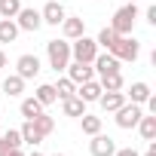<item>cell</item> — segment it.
Instances as JSON below:
<instances>
[{
  "label": "cell",
  "mask_w": 156,
  "mask_h": 156,
  "mask_svg": "<svg viewBox=\"0 0 156 156\" xmlns=\"http://www.w3.org/2000/svg\"><path fill=\"white\" fill-rule=\"evenodd\" d=\"M126 3H138V0H126Z\"/></svg>",
  "instance_id": "37"
},
{
  "label": "cell",
  "mask_w": 156,
  "mask_h": 156,
  "mask_svg": "<svg viewBox=\"0 0 156 156\" xmlns=\"http://www.w3.org/2000/svg\"><path fill=\"white\" fill-rule=\"evenodd\" d=\"M58 3H67V0H58Z\"/></svg>",
  "instance_id": "39"
},
{
  "label": "cell",
  "mask_w": 156,
  "mask_h": 156,
  "mask_svg": "<svg viewBox=\"0 0 156 156\" xmlns=\"http://www.w3.org/2000/svg\"><path fill=\"white\" fill-rule=\"evenodd\" d=\"M22 9V0H0V19H16Z\"/></svg>",
  "instance_id": "28"
},
{
  "label": "cell",
  "mask_w": 156,
  "mask_h": 156,
  "mask_svg": "<svg viewBox=\"0 0 156 156\" xmlns=\"http://www.w3.org/2000/svg\"><path fill=\"white\" fill-rule=\"evenodd\" d=\"M3 92H6L9 98H19V95L25 92V80H22L19 73H9L6 80H3Z\"/></svg>",
  "instance_id": "21"
},
{
  "label": "cell",
  "mask_w": 156,
  "mask_h": 156,
  "mask_svg": "<svg viewBox=\"0 0 156 156\" xmlns=\"http://www.w3.org/2000/svg\"><path fill=\"white\" fill-rule=\"evenodd\" d=\"M113 156H141L138 150H132V147H116V153Z\"/></svg>",
  "instance_id": "30"
},
{
  "label": "cell",
  "mask_w": 156,
  "mask_h": 156,
  "mask_svg": "<svg viewBox=\"0 0 156 156\" xmlns=\"http://www.w3.org/2000/svg\"><path fill=\"white\" fill-rule=\"evenodd\" d=\"M16 73L22 76V80H34V76L40 73V58L31 55V52L19 55V61H16Z\"/></svg>",
  "instance_id": "8"
},
{
  "label": "cell",
  "mask_w": 156,
  "mask_h": 156,
  "mask_svg": "<svg viewBox=\"0 0 156 156\" xmlns=\"http://www.w3.org/2000/svg\"><path fill=\"white\" fill-rule=\"evenodd\" d=\"M28 156H43V153H37V150H34V153H28Z\"/></svg>",
  "instance_id": "36"
},
{
  "label": "cell",
  "mask_w": 156,
  "mask_h": 156,
  "mask_svg": "<svg viewBox=\"0 0 156 156\" xmlns=\"http://www.w3.org/2000/svg\"><path fill=\"white\" fill-rule=\"evenodd\" d=\"M98 83H101L104 92H122V86H126V80H122L119 70H116V73H104V76H98Z\"/></svg>",
  "instance_id": "18"
},
{
  "label": "cell",
  "mask_w": 156,
  "mask_h": 156,
  "mask_svg": "<svg viewBox=\"0 0 156 156\" xmlns=\"http://www.w3.org/2000/svg\"><path fill=\"white\" fill-rule=\"evenodd\" d=\"M31 122H34V129H37L43 138H46V135H52V129H55V119H52V116H46V110H43V113H37Z\"/></svg>",
  "instance_id": "25"
},
{
  "label": "cell",
  "mask_w": 156,
  "mask_h": 156,
  "mask_svg": "<svg viewBox=\"0 0 156 156\" xmlns=\"http://www.w3.org/2000/svg\"><path fill=\"white\" fill-rule=\"evenodd\" d=\"M19 110H22V116L25 119H34L37 113H43V104L31 95V98H22V104H19Z\"/></svg>",
  "instance_id": "24"
},
{
  "label": "cell",
  "mask_w": 156,
  "mask_h": 156,
  "mask_svg": "<svg viewBox=\"0 0 156 156\" xmlns=\"http://www.w3.org/2000/svg\"><path fill=\"white\" fill-rule=\"evenodd\" d=\"M141 156H156V141H147V150Z\"/></svg>",
  "instance_id": "31"
},
{
  "label": "cell",
  "mask_w": 156,
  "mask_h": 156,
  "mask_svg": "<svg viewBox=\"0 0 156 156\" xmlns=\"http://www.w3.org/2000/svg\"><path fill=\"white\" fill-rule=\"evenodd\" d=\"M89 153L92 156H113L116 153V144H113V138L110 135H92V141H89Z\"/></svg>",
  "instance_id": "11"
},
{
  "label": "cell",
  "mask_w": 156,
  "mask_h": 156,
  "mask_svg": "<svg viewBox=\"0 0 156 156\" xmlns=\"http://www.w3.org/2000/svg\"><path fill=\"white\" fill-rule=\"evenodd\" d=\"M0 138H3L9 147H22V135H19V129H6V132L0 135Z\"/></svg>",
  "instance_id": "29"
},
{
  "label": "cell",
  "mask_w": 156,
  "mask_h": 156,
  "mask_svg": "<svg viewBox=\"0 0 156 156\" xmlns=\"http://www.w3.org/2000/svg\"><path fill=\"white\" fill-rule=\"evenodd\" d=\"M135 129L141 132V138H144V141H156V116H153V113H150V116L144 113V116L138 119V126H135Z\"/></svg>",
  "instance_id": "17"
},
{
  "label": "cell",
  "mask_w": 156,
  "mask_h": 156,
  "mask_svg": "<svg viewBox=\"0 0 156 156\" xmlns=\"http://www.w3.org/2000/svg\"><path fill=\"white\" fill-rule=\"evenodd\" d=\"M135 22H138V3H126V6H119V9L113 12L110 28H113L119 37H129L132 28H135Z\"/></svg>",
  "instance_id": "1"
},
{
  "label": "cell",
  "mask_w": 156,
  "mask_h": 156,
  "mask_svg": "<svg viewBox=\"0 0 156 156\" xmlns=\"http://www.w3.org/2000/svg\"><path fill=\"white\" fill-rule=\"evenodd\" d=\"M116 40H119V34H116V31H113L110 25H107V28H101V34L95 37V43H98V49H107V52L113 49V43H116Z\"/></svg>",
  "instance_id": "23"
},
{
  "label": "cell",
  "mask_w": 156,
  "mask_h": 156,
  "mask_svg": "<svg viewBox=\"0 0 156 156\" xmlns=\"http://www.w3.org/2000/svg\"><path fill=\"white\" fill-rule=\"evenodd\" d=\"M61 110H64V116H76V119H80V116L86 113V101H83L80 95H70V98H61Z\"/></svg>",
  "instance_id": "15"
},
{
  "label": "cell",
  "mask_w": 156,
  "mask_h": 156,
  "mask_svg": "<svg viewBox=\"0 0 156 156\" xmlns=\"http://www.w3.org/2000/svg\"><path fill=\"white\" fill-rule=\"evenodd\" d=\"M3 67H6V52L0 49V70H3Z\"/></svg>",
  "instance_id": "35"
},
{
  "label": "cell",
  "mask_w": 156,
  "mask_h": 156,
  "mask_svg": "<svg viewBox=\"0 0 156 156\" xmlns=\"http://www.w3.org/2000/svg\"><path fill=\"white\" fill-rule=\"evenodd\" d=\"M19 135H22V144H31V147H37V144L43 141V135L34 129V122H31V119H25V126L19 129Z\"/></svg>",
  "instance_id": "22"
},
{
  "label": "cell",
  "mask_w": 156,
  "mask_h": 156,
  "mask_svg": "<svg viewBox=\"0 0 156 156\" xmlns=\"http://www.w3.org/2000/svg\"><path fill=\"white\" fill-rule=\"evenodd\" d=\"M119 64H122V61H119L116 55H110V52H98V55L92 58V67H95L98 76H104V73H116Z\"/></svg>",
  "instance_id": "10"
},
{
  "label": "cell",
  "mask_w": 156,
  "mask_h": 156,
  "mask_svg": "<svg viewBox=\"0 0 156 156\" xmlns=\"http://www.w3.org/2000/svg\"><path fill=\"white\" fill-rule=\"evenodd\" d=\"M9 156H28V153H25L22 147H12V150H9Z\"/></svg>",
  "instance_id": "34"
},
{
  "label": "cell",
  "mask_w": 156,
  "mask_h": 156,
  "mask_svg": "<svg viewBox=\"0 0 156 156\" xmlns=\"http://www.w3.org/2000/svg\"><path fill=\"white\" fill-rule=\"evenodd\" d=\"M113 113H116L113 119H116V126H119V129H135V126H138V119L144 116V104L126 101V104H122L119 110H113Z\"/></svg>",
  "instance_id": "4"
},
{
  "label": "cell",
  "mask_w": 156,
  "mask_h": 156,
  "mask_svg": "<svg viewBox=\"0 0 156 156\" xmlns=\"http://www.w3.org/2000/svg\"><path fill=\"white\" fill-rule=\"evenodd\" d=\"M16 37H19L16 19H0V43H16Z\"/></svg>",
  "instance_id": "20"
},
{
  "label": "cell",
  "mask_w": 156,
  "mask_h": 156,
  "mask_svg": "<svg viewBox=\"0 0 156 156\" xmlns=\"http://www.w3.org/2000/svg\"><path fill=\"white\" fill-rule=\"evenodd\" d=\"M101 49H98V43L92 40V37H76V40H70V58L73 61H86V64H92V58L98 55Z\"/></svg>",
  "instance_id": "3"
},
{
  "label": "cell",
  "mask_w": 156,
  "mask_h": 156,
  "mask_svg": "<svg viewBox=\"0 0 156 156\" xmlns=\"http://www.w3.org/2000/svg\"><path fill=\"white\" fill-rule=\"evenodd\" d=\"M129 98H126V92H101V98L95 101L104 113H113V110H119L122 104H126Z\"/></svg>",
  "instance_id": "12"
},
{
  "label": "cell",
  "mask_w": 156,
  "mask_h": 156,
  "mask_svg": "<svg viewBox=\"0 0 156 156\" xmlns=\"http://www.w3.org/2000/svg\"><path fill=\"white\" fill-rule=\"evenodd\" d=\"M110 55H116L119 61H138V55H141V43H138L132 34H129V37H119V40L113 43Z\"/></svg>",
  "instance_id": "5"
},
{
  "label": "cell",
  "mask_w": 156,
  "mask_h": 156,
  "mask_svg": "<svg viewBox=\"0 0 156 156\" xmlns=\"http://www.w3.org/2000/svg\"><path fill=\"white\" fill-rule=\"evenodd\" d=\"M147 22L156 25V6H147Z\"/></svg>",
  "instance_id": "32"
},
{
  "label": "cell",
  "mask_w": 156,
  "mask_h": 156,
  "mask_svg": "<svg viewBox=\"0 0 156 156\" xmlns=\"http://www.w3.org/2000/svg\"><path fill=\"white\" fill-rule=\"evenodd\" d=\"M101 92H104V89H101L98 80H89V83H80V86H76V95H80L86 104H95V101L101 98Z\"/></svg>",
  "instance_id": "14"
},
{
  "label": "cell",
  "mask_w": 156,
  "mask_h": 156,
  "mask_svg": "<svg viewBox=\"0 0 156 156\" xmlns=\"http://www.w3.org/2000/svg\"><path fill=\"white\" fill-rule=\"evenodd\" d=\"M80 126H83V135H98L101 132V116H92V113H83L80 116Z\"/></svg>",
  "instance_id": "26"
},
{
  "label": "cell",
  "mask_w": 156,
  "mask_h": 156,
  "mask_svg": "<svg viewBox=\"0 0 156 156\" xmlns=\"http://www.w3.org/2000/svg\"><path fill=\"white\" fill-rule=\"evenodd\" d=\"M64 3H58V0H49V3L40 9V19H43V25H52V28H58L61 22H64Z\"/></svg>",
  "instance_id": "9"
},
{
  "label": "cell",
  "mask_w": 156,
  "mask_h": 156,
  "mask_svg": "<svg viewBox=\"0 0 156 156\" xmlns=\"http://www.w3.org/2000/svg\"><path fill=\"white\" fill-rule=\"evenodd\" d=\"M150 92H153V89H150L144 80H138V83H132V89L126 92V98H129V101H135V104H144V101L150 98Z\"/></svg>",
  "instance_id": "16"
},
{
  "label": "cell",
  "mask_w": 156,
  "mask_h": 156,
  "mask_svg": "<svg viewBox=\"0 0 156 156\" xmlns=\"http://www.w3.org/2000/svg\"><path fill=\"white\" fill-rule=\"evenodd\" d=\"M61 31H64V40H76V37L86 34V22H83V19H73V16H64Z\"/></svg>",
  "instance_id": "13"
},
{
  "label": "cell",
  "mask_w": 156,
  "mask_h": 156,
  "mask_svg": "<svg viewBox=\"0 0 156 156\" xmlns=\"http://www.w3.org/2000/svg\"><path fill=\"white\" fill-rule=\"evenodd\" d=\"M34 98H37L43 107H49V104H55V101H58V95H55V86H52V83H40V86H37V92H34Z\"/></svg>",
  "instance_id": "19"
},
{
  "label": "cell",
  "mask_w": 156,
  "mask_h": 156,
  "mask_svg": "<svg viewBox=\"0 0 156 156\" xmlns=\"http://www.w3.org/2000/svg\"><path fill=\"white\" fill-rule=\"evenodd\" d=\"M52 156H64V153H52Z\"/></svg>",
  "instance_id": "38"
},
{
  "label": "cell",
  "mask_w": 156,
  "mask_h": 156,
  "mask_svg": "<svg viewBox=\"0 0 156 156\" xmlns=\"http://www.w3.org/2000/svg\"><path fill=\"white\" fill-rule=\"evenodd\" d=\"M46 58H49V67L58 73L67 67L70 61V40H49L46 43Z\"/></svg>",
  "instance_id": "2"
},
{
  "label": "cell",
  "mask_w": 156,
  "mask_h": 156,
  "mask_svg": "<svg viewBox=\"0 0 156 156\" xmlns=\"http://www.w3.org/2000/svg\"><path fill=\"white\" fill-rule=\"evenodd\" d=\"M67 80H73L76 86H80V83H89V80H95V67L92 64H86V61H67Z\"/></svg>",
  "instance_id": "7"
},
{
  "label": "cell",
  "mask_w": 156,
  "mask_h": 156,
  "mask_svg": "<svg viewBox=\"0 0 156 156\" xmlns=\"http://www.w3.org/2000/svg\"><path fill=\"white\" fill-rule=\"evenodd\" d=\"M55 95H58V101H61V98L76 95V83H73V80H67V76H61V80L55 83Z\"/></svg>",
  "instance_id": "27"
},
{
  "label": "cell",
  "mask_w": 156,
  "mask_h": 156,
  "mask_svg": "<svg viewBox=\"0 0 156 156\" xmlns=\"http://www.w3.org/2000/svg\"><path fill=\"white\" fill-rule=\"evenodd\" d=\"M9 150H12V147H9L3 138H0V156H9Z\"/></svg>",
  "instance_id": "33"
},
{
  "label": "cell",
  "mask_w": 156,
  "mask_h": 156,
  "mask_svg": "<svg viewBox=\"0 0 156 156\" xmlns=\"http://www.w3.org/2000/svg\"><path fill=\"white\" fill-rule=\"evenodd\" d=\"M16 25H19V31H40L43 28V19H40V9H34V6H22L19 9V16H16Z\"/></svg>",
  "instance_id": "6"
}]
</instances>
